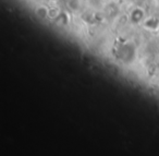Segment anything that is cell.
I'll list each match as a JSON object with an SVG mask.
<instances>
[{"instance_id": "cell-1", "label": "cell", "mask_w": 159, "mask_h": 156, "mask_svg": "<svg viewBox=\"0 0 159 156\" xmlns=\"http://www.w3.org/2000/svg\"><path fill=\"white\" fill-rule=\"evenodd\" d=\"M36 14H37L39 18L44 19L49 14V10L47 9L46 7H39V8H37V9H36Z\"/></svg>"}]
</instances>
